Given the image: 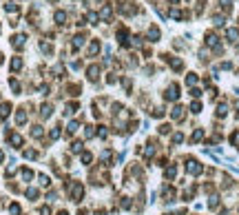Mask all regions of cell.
Returning a JSON list of instances; mask_svg holds the SVG:
<instances>
[{
  "label": "cell",
  "instance_id": "d6986e66",
  "mask_svg": "<svg viewBox=\"0 0 239 215\" xmlns=\"http://www.w3.org/2000/svg\"><path fill=\"white\" fill-rule=\"evenodd\" d=\"M11 142H13V144H22V138H20V135H11Z\"/></svg>",
  "mask_w": 239,
  "mask_h": 215
},
{
  "label": "cell",
  "instance_id": "5bb4252c",
  "mask_svg": "<svg viewBox=\"0 0 239 215\" xmlns=\"http://www.w3.org/2000/svg\"><path fill=\"white\" fill-rule=\"evenodd\" d=\"M20 67H22V60H20V58H13V60H11V71H18Z\"/></svg>",
  "mask_w": 239,
  "mask_h": 215
},
{
  "label": "cell",
  "instance_id": "83f0119b",
  "mask_svg": "<svg viewBox=\"0 0 239 215\" xmlns=\"http://www.w3.org/2000/svg\"><path fill=\"white\" fill-rule=\"evenodd\" d=\"M0 160H2V153H0Z\"/></svg>",
  "mask_w": 239,
  "mask_h": 215
},
{
  "label": "cell",
  "instance_id": "6da1fadb",
  "mask_svg": "<svg viewBox=\"0 0 239 215\" xmlns=\"http://www.w3.org/2000/svg\"><path fill=\"white\" fill-rule=\"evenodd\" d=\"M25 40H27L25 35L18 33V35H13V38H11V45H13L16 49H22V47H25Z\"/></svg>",
  "mask_w": 239,
  "mask_h": 215
},
{
  "label": "cell",
  "instance_id": "cb8c5ba5",
  "mask_svg": "<svg viewBox=\"0 0 239 215\" xmlns=\"http://www.w3.org/2000/svg\"><path fill=\"white\" fill-rule=\"evenodd\" d=\"M190 109H193L195 113H199V109H202V104H199V102H193V106H190Z\"/></svg>",
  "mask_w": 239,
  "mask_h": 215
},
{
  "label": "cell",
  "instance_id": "484cf974",
  "mask_svg": "<svg viewBox=\"0 0 239 215\" xmlns=\"http://www.w3.org/2000/svg\"><path fill=\"white\" fill-rule=\"evenodd\" d=\"M27 195H29V197H35V195H38V191H35V189H29V191H27Z\"/></svg>",
  "mask_w": 239,
  "mask_h": 215
},
{
  "label": "cell",
  "instance_id": "9a60e30c",
  "mask_svg": "<svg viewBox=\"0 0 239 215\" xmlns=\"http://www.w3.org/2000/svg\"><path fill=\"white\" fill-rule=\"evenodd\" d=\"M98 49H100V42H98V40H93V42H91V47H89V53H91V55H95V53H98Z\"/></svg>",
  "mask_w": 239,
  "mask_h": 215
},
{
  "label": "cell",
  "instance_id": "7a4b0ae2",
  "mask_svg": "<svg viewBox=\"0 0 239 215\" xmlns=\"http://www.w3.org/2000/svg\"><path fill=\"white\" fill-rule=\"evenodd\" d=\"M177 95H179V87H177V84L168 87V91H166V100H175Z\"/></svg>",
  "mask_w": 239,
  "mask_h": 215
},
{
  "label": "cell",
  "instance_id": "5b68a950",
  "mask_svg": "<svg viewBox=\"0 0 239 215\" xmlns=\"http://www.w3.org/2000/svg\"><path fill=\"white\" fill-rule=\"evenodd\" d=\"M84 40H86V35H84V33L75 35V38H73V47H75V49H78V47H82V45H84Z\"/></svg>",
  "mask_w": 239,
  "mask_h": 215
},
{
  "label": "cell",
  "instance_id": "f546056e",
  "mask_svg": "<svg viewBox=\"0 0 239 215\" xmlns=\"http://www.w3.org/2000/svg\"><path fill=\"white\" fill-rule=\"evenodd\" d=\"M60 215H66V213H60Z\"/></svg>",
  "mask_w": 239,
  "mask_h": 215
},
{
  "label": "cell",
  "instance_id": "7402d4cb",
  "mask_svg": "<svg viewBox=\"0 0 239 215\" xmlns=\"http://www.w3.org/2000/svg\"><path fill=\"white\" fill-rule=\"evenodd\" d=\"M226 111H228V109H226V104H221V106L217 109V115H226Z\"/></svg>",
  "mask_w": 239,
  "mask_h": 215
},
{
  "label": "cell",
  "instance_id": "3957f363",
  "mask_svg": "<svg viewBox=\"0 0 239 215\" xmlns=\"http://www.w3.org/2000/svg\"><path fill=\"white\" fill-rule=\"evenodd\" d=\"M71 195H73V200L78 202L80 195H82V186H80V184H73V186H71Z\"/></svg>",
  "mask_w": 239,
  "mask_h": 215
},
{
  "label": "cell",
  "instance_id": "603a6c76",
  "mask_svg": "<svg viewBox=\"0 0 239 215\" xmlns=\"http://www.w3.org/2000/svg\"><path fill=\"white\" fill-rule=\"evenodd\" d=\"M202 135H204L202 131H195V133H193V140H195V142H197V140H202Z\"/></svg>",
  "mask_w": 239,
  "mask_h": 215
},
{
  "label": "cell",
  "instance_id": "e0dca14e",
  "mask_svg": "<svg viewBox=\"0 0 239 215\" xmlns=\"http://www.w3.org/2000/svg\"><path fill=\"white\" fill-rule=\"evenodd\" d=\"M9 109H11L9 104H2V106H0V115H2V118H7V115H9Z\"/></svg>",
  "mask_w": 239,
  "mask_h": 215
},
{
  "label": "cell",
  "instance_id": "9c48e42d",
  "mask_svg": "<svg viewBox=\"0 0 239 215\" xmlns=\"http://www.w3.org/2000/svg\"><path fill=\"white\" fill-rule=\"evenodd\" d=\"M64 20H66L64 11H55V22H58V25H64Z\"/></svg>",
  "mask_w": 239,
  "mask_h": 215
},
{
  "label": "cell",
  "instance_id": "f1b7e54d",
  "mask_svg": "<svg viewBox=\"0 0 239 215\" xmlns=\"http://www.w3.org/2000/svg\"><path fill=\"white\" fill-rule=\"evenodd\" d=\"M170 2H177V0H170Z\"/></svg>",
  "mask_w": 239,
  "mask_h": 215
},
{
  "label": "cell",
  "instance_id": "4316f807",
  "mask_svg": "<svg viewBox=\"0 0 239 215\" xmlns=\"http://www.w3.org/2000/svg\"><path fill=\"white\" fill-rule=\"evenodd\" d=\"M82 162H84V164H86V162H91V155L84 153V155H82Z\"/></svg>",
  "mask_w": 239,
  "mask_h": 215
},
{
  "label": "cell",
  "instance_id": "ba28073f",
  "mask_svg": "<svg viewBox=\"0 0 239 215\" xmlns=\"http://www.w3.org/2000/svg\"><path fill=\"white\" fill-rule=\"evenodd\" d=\"M148 38H151L153 42L159 38V29H157V27H151V29H148Z\"/></svg>",
  "mask_w": 239,
  "mask_h": 215
},
{
  "label": "cell",
  "instance_id": "30bf717a",
  "mask_svg": "<svg viewBox=\"0 0 239 215\" xmlns=\"http://www.w3.org/2000/svg\"><path fill=\"white\" fill-rule=\"evenodd\" d=\"M173 118L175 120H182V118H184V109H182V106H175L173 109Z\"/></svg>",
  "mask_w": 239,
  "mask_h": 215
},
{
  "label": "cell",
  "instance_id": "7c38bea8",
  "mask_svg": "<svg viewBox=\"0 0 239 215\" xmlns=\"http://www.w3.org/2000/svg\"><path fill=\"white\" fill-rule=\"evenodd\" d=\"M100 16H102V20H111V7L104 5V9H102V13H100Z\"/></svg>",
  "mask_w": 239,
  "mask_h": 215
},
{
  "label": "cell",
  "instance_id": "44dd1931",
  "mask_svg": "<svg viewBox=\"0 0 239 215\" xmlns=\"http://www.w3.org/2000/svg\"><path fill=\"white\" fill-rule=\"evenodd\" d=\"M42 115H45V118H47V115H51V106H49V104L42 106Z\"/></svg>",
  "mask_w": 239,
  "mask_h": 215
},
{
  "label": "cell",
  "instance_id": "277c9868",
  "mask_svg": "<svg viewBox=\"0 0 239 215\" xmlns=\"http://www.w3.org/2000/svg\"><path fill=\"white\" fill-rule=\"evenodd\" d=\"M98 73H100V67L98 65L89 67V80H98Z\"/></svg>",
  "mask_w": 239,
  "mask_h": 215
},
{
  "label": "cell",
  "instance_id": "ac0fdd59",
  "mask_svg": "<svg viewBox=\"0 0 239 215\" xmlns=\"http://www.w3.org/2000/svg\"><path fill=\"white\" fill-rule=\"evenodd\" d=\"M5 9L9 11V13H11V11H13V13H16V11H18V7H16L13 2H7V7H5Z\"/></svg>",
  "mask_w": 239,
  "mask_h": 215
},
{
  "label": "cell",
  "instance_id": "8fae6325",
  "mask_svg": "<svg viewBox=\"0 0 239 215\" xmlns=\"http://www.w3.org/2000/svg\"><path fill=\"white\" fill-rule=\"evenodd\" d=\"M206 42H208L210 47H217V35L215 33H206Z\"/></svg>",
  "mask_w": 239,
  "mask_h": 215
},
{
  "label": "cell",
  "instance_id": "2e32d148",
  "mask_svg": "<svg viewBox=\"0 0 239 215\" xmlns=\"http://www.w3.org/2000/svg\"><path fill=\"white\" fill-rule=\"evenodd\" d=\"M16 120H18V124H22V122L27 120V113H25V111H18V115H16Z\"/></svg>",
  "mask_w": 239,
  "mask_h": 215
},
{
  "label": "cell",
  "instance_id": "8992f818",
  "mask_svg": "<svg viewBox=\"0 0 239 215\" xmlns=\"http://www.w3.org/2000/svg\"><path fill=\"white\" fill-rule=\"evenodd\" d=\"M188 171H190L193 175H197V173H202V166H199L197 162H188Z\"/></svg>",
  "mask_w": 239,
  "mask_h": 215
},
{
  "label": "cell",
  "instance_id": "ffe728a7",
  "mask_svg": "<svg viewBox=\"0 0 239 215\" xmlns=\"http://www.w3.org/2000/svg\"><path fill=\"white\" fill-rule=\"evenodd\" d=\"M186 82H188V84H195V82H197V75H195V73H190L188 78H186Z\"/></svg>",
  "mask_w": 239,
  "mask_h": 215
},
{
  "label": "cell",
  "instance_id": "4fadbf2b",
  "mask_svg": "<svg viewBox=\"0 0 239 215\" xmlns=\"http://www.w3.org/2000/svg\"><path fill=\"white\" fill-rule=\"evenodd\" d=\"M226 35H228V40H237V38H239V29H228Z\"/></svg>",
  "mask_w": 239,
  "mask_h": 215
},
{
  "label": "cell",
  "instance_id": "52a82bcc",
  "mask_svg": "<svg viewBox=\"0 0 239 215\" xmlns=\"http://www.w3.org/2000/svg\"><path fill=\"white\" fill-rule=\"evenodd\" d=\"M86 20H89L91 25H98V20H100V16L95 13V11H89V13H86Z\"/></svg>",
  "mask_w": 239,
  "mask_h": 215
},
{
  "label": "cell",
  "instance_id": "d4e9b609",
  "mask_svg": "<svg viewBox=\"0 0 239 215\" xmlns=\"http://www.w3.org/2000/svg\"><path fill=\"white\" fill-rule=\"evenodd\" d=\"M18 213H20V206L13 204V206H11V215H18Z\"/></svg>",
  "mask_w": 239,
  "mask_h": 215
}]
</instances>
